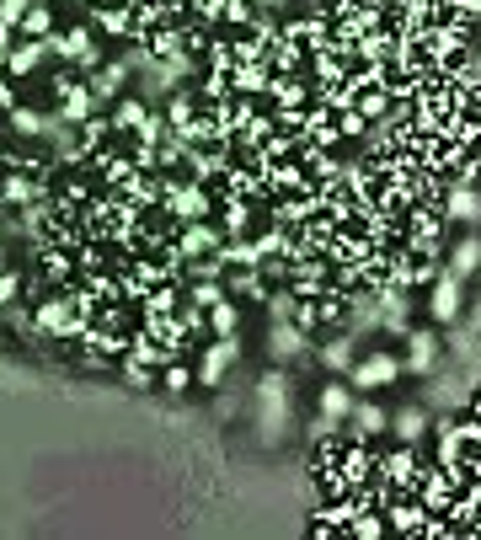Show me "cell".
<instances>
[{
    "label": "cell",
    "mask_w": 481,
    "mask_h": 540,
    "mask_svg": "<svg viewBox=\"0 0 481 540\" xmlns=\"http://www.w3.org/2000/svg\"><path fill=\"white\" fill-rule=\"evenodd\" d=\"M17 75H0V113H11V107H22V97H17Z\"/></svg>",
    "instance_id": "obj_32"
},
{
    "label": "cell",
    "mask_w": 481,
    "mask_h": 540,
    "mask_svg": "<svg viewBox=\"0 0 481 540\" xmlns=\"http://www.w3.org/2000/svg\"><path fill=\"white\" fill-rule=\"evenodd\" d=\"M236 359H241V332H236V337H209V343H204V359L193 364V369H198V385H204V391H220Z\"/></svg>",
    "instance_id": "obj_6"
},
{
    "label": "cell",
    "mask_w": 481,
    "mask_h": 540,
    "mask_svg": "<svg viewBox=\"0 0 481 540\" xmlns=\"http://www.w3.org/2000/svg\"><path fill=\"white\" fill-rule=\"evenodd\" d=\"M11 38H17V27H11V22H0V54H11V49H17Z\"/></svg>",
    "instance_id": "obj_33"
},
{
    "label": "cell",
    "mask_w": 481,
    "mask_h": 540,
    "mask_svg": "<svg viewBox=\"0 0 481 540\" xmlns=\"http://www.w3.org/2000/svg\"><path fill=\"white\" fill-rule=\"evenodd\" d=\"M0 75H6V54H0Z\"/></svg>",
    "instance_id": "obj_37"
},
{
    "label": "cell",
    "mask_w": 481,
    "mask_h": 540,
    "mask_svg": "<svg viewBox=\"0 0 481 540\" xmlns=\"http://www.w3.org/2000/svg\"><path fill=\"white\" fill-rule=\"evenodd\" d=\"M129 81H134V65L129 59H102L97 70L86 75V86H91V97H97V107H113L118 97H129Z\"/></svg>",
    "instance_id": "obj_7"
},
{
    "label": "cell",
    "mask_w": 481,
    "mask_h": 540,
    "mask_svg": "<svg viewBox=\"0 0 481 540\" xmlns=\"http://www.w3.org/2000/svg\"><path fill=\"white\" fill-rule=\"evenodd\" d=\"M401 343H407V375H428L433 364H439V332L433 327H412L407 337H401Z\"/></svg>",
    "instance_id": "obj_11"
},
{
    "label": "cell",
    "mask_w": 481,
    "mask_h": 540,
    "mask_svg": "<svg viewBox=\"0 0 481 540\" xmlns=\"http://www.w3.org/2000/svg\"><path fill=\"white\" fill-rule=\"evenodd\" d=\"M455 11H465V17H471V22H481V0H460Z\"/></svg>",
    "instance_id": "obj_34"
},
{
    "label": "cell",
    "mask_w": 481,
    "mask_h": 540,
    "mask_svg": "<svg viewBox=\"0 0 481 540\" xmlns=\"http://www.w3.org/2000/svg\"><path fill=\"white\" fill-rule=\"evenodd\" d=\"M172 246L182 252V262H188V257H214L225 246V230H214L209 220H193V225H177Z\"/></svg>",
    "instance_id": "obj_10"
},
{
    "label": "cell",
    "mask_w": 481,
    "mask_h": 540,
    "mask_svg": "<svg viewBox=\"0 0 481 540\" xmlns=\"http://www.w3.org/2000/svg\"><path fill=\"white\" fill-rule=\"evenodd\" d=\"M401 375H407V364H401L391 348H369V353H359V359H353L348 385H353L359 396H375V391H385V385H396Z\"/></svg>",
    "instance_id": "obj_3"
},
{
    "label": "cell",
    "mask_w": 481,
    "mask_h": 540,
    "mask_svg": "<svg viewBox=\"0 0 481 540\" xmlns=\"http://www.w3.org/2000/svg\"><path fill=\"white\" fill-rule=\"evenodd\" d=\"M166 134H172V123H166L161 107H150V118L139 123V129L129 134V140H134V145H166Z\"/></svg>",
    "instance_id": "obj_27"
},
{
    "label": "cell",
    "mask_w": 481,
    "mask_h": 540,
    "mask_svg": "<svg viewBox=\"0 0 481 540\" xmlns=\"http://www.w3.org/2000/svg\"><path fill=\"white\" fill-rule=\"evenodd\" d=\"M17 295H22V273L17 268H0V311L17 305Z\"/></svg>",
    "instance_id": "obj_31"
},
{
    "label": "cell",
    "mask_w": 481,
    "mask_h": 540,
    "mask_svg": "<svg viewBox=\"0 0 481 540\" xmlns=\"http://www.w3.org/2000/svg\"><path fill=\"white\" fill-rule=\"evenodd\" d=\"M444 268L455 273V279H471V273H481V236H476V230L449 246V262H444Z\"/></svg>",
    "instance_id": "obj_20"
},
{
    "label": "cell",
    "mask_w": 481,
    "mask_h": 540,
    "mask_svg": "<svg viewBox=\"0 0 481 540\" xmlns=\"http://www.w3.org/2000/svg\"><path fill=\"white\" fill-rule=\"evenodd\" d=\"M316 359H321V369H327V375H348L353 359H359V348H353V332L332 337V343H321V348H316Z\"/></svg>",
    "instance_id": "obj_19"
},
{
    "label": "cell",
    "mask_w": 481,
    "mask_h": 540,
    "mask_svg": "<svg viewBox=\"0 0 481 540\" xmlns=\"http://www.w3.org/2000/svg\"><path fill=\"white\" fill-rule=\"evenodd\" d=\"M375 482L385 492H417V482H423V471H417V444H396L391 455L375 460Z\"/></svg>",
    "instance_id": "obj_5"
},
{
    "label": "cell",
    "mask_w": 481,
    "mask_h": 540,
    "mask_svg": "<svg viewBox=\"0 0 481 540\" xmlns=\"http://www.w3.org/2000/svg\"><path fill=\"white\" fill-rule=\"evenodd\" d=\"M353 401H359V391H353L343 375H332V380H321V391H316V412H327V418L348 423L353 418Z\"/></svg>",
    "instance_id": "obj_13"
},
{
    "label": "cell",
    "mask_w": 481,
    "mask_h": 540,
    "mask_svg": "<svg viewBox=\"0 0 481 540\" xmlns=\"http://www.w3.org/2000/svg\"><path fill=\"white\" fill-rule=\"evenodd\" d=\"M225 289L236 300H268V279H262V268H230L225 273Z\"/></svg>",
    "instance_id": "obj_23"
},
{
    "label": "cell",
    "mask_w": 481,
    "mask_h": 540,
    "mask_svg": "<svg viewBox=\"0 0 481 540\" xmlns=\"http://www.w3.org/2000/svg\"><path fill=\"white\" fill-rule=\"evenodd\" d=\"M161 113H166V123H172V134H182L198 113H204V97H198V86H182V91H172V97H166Z\"/></svg>",
    "instance_id": "obj_17"
},
{
    "label": "cell",
    "mask_w": 481,
    "mask_h": 540,
    "mask_svg": "<svg viewBox=\"0 0 481 540\" xmlns=\"http://www.w3.org/2000/svg\"><path fill=\"white\" fill-rule=\"evenodd\" d=\"M193 385H198V369L193 364H166L161 369V391H172V396H182V391H193Z\"/></svg>",
    "instance_id": "obj_29"
},
{
    "label": "cell",
    "mask_w": 481,
    "mask_h": 540,
    "mask_svg": "<svg viewBox=\"0 0 481 540\" xmlns=\"http://www.w3.org/2000/svg\"><path fill=\"white\" fill-rule=\"evenodd\" d=\"M11 134H17V140L49 134V113H38V107H11Z\"/></svg>",
    "instance_id": "obj_25"
},
{
    "label": "cell",
    "mask_w": 481,
    "mask_h": 540,
    "mask_svg": "<svg viewBox=\"0 0 481 540\" xmlns=\"http://www.w3.org/2000/svg\"><path fill=\"white\" fill-rule=\"evenodd\" d=\"M268 107H310L316 102V81L310 75H273L268 97H262Z\"/></svg>",
    "instance_id": "obj_12"
},
{
    "label": "cell",
    "mask_w": 481,
    "mask_h": 540,
    "mask_svg": "<svg viewBox=\"0 0 481 540\" xmlns=\"http://www.w3.org/2000/svg\"><path fill=\"white\" fill-rule=\"evenodd\" d=\"M380 434H391V412H385L375 396H359V401H353V418H348V439L375 444Z\"/></svg>",
    "instance_id": "obj_9"
},
{
    "label": "cell",
    "mask_w": 481,
    "mask_h": 540,
    "mask_svg": "<svg viewBox=\"0 0 481 540\" xmlns=\"http://www.w3.org/2000/svg\"><path fill=\"white\" fill-rule=\"evenodd\" d=\"M214 214L225 220V241H241V236H252V198H246V193H220V204H214Z\"/></svg>",
    "instance_id": "obj_16"
},
{
    "label": "cell",
    "mask_w": 481,
    "mask_h": 540,
    "mask_svg": "<svg viewBox=\"0 0 481 540\" xmlns=\"http://www.w3.org/2000/svg\"><path fill=\"white\" fill-rule=\"evenodd\" d=\"M22 38H49L54 33V11L43 6V0H33V6H27V17H22V27H17Z\"/></svg>",
    "instance_id": "obj_28"
},
{
    "label": "cell",
    "mask_w": 481,
    "mask_h": 540,
    "mask_svg": "<svg viewBox=\"0 0 481 540\" xmlns=\"http://www.w3.org/2000/svg\"><path fill=\"white\" fill-rule=\"evenodd\" d=\"M38 268H43V279H49V284H59V279H70V268H75V262H70L65 252H43Z\"/></svg>",
    "instance_id": "obj_30"
},
{
    "label": "cell",
    "mask_w": 481,
    "mask_h": 540,
    "mask_svg": "<svg viewBox=\"0 0 481 540\" xmlns=\"http://www.w3.org/2000/svg\"><path fill=\"white\" fill-rule=\"evenodd\" d=\"M391 434L396 444H423L433 434V418H428V407H417V401H407V407H396L391 412Z\"/></svg>",
    "instance_id": "obj_15"
},
{
    "label": "cell",
    "mask_w": 481,
    "mask_h": 540,
    "mask_svg": "<svg viewBox=\"0 0 481 540\" xmlns=\"http://www.w3.org/2000/svg\"><path fill=\"white\" fill-rule=\"evenodd\" d=\"M230 86H236V97H268L273 70L268 65H236L230 70Z\"/></svg>",
    "instance_id": "obj_22"
},
{
    "label": "cell",
    "mask_w": 481,
    "mask_h": 540,
    "mask_svg": "<svg viewBox=\"0 0 481 540\" xmlns=\"http://www.w3.org/2000/svg\"><path fill=\"white\" fill-rule=\"evenodd\" d=\"M289 412H294V391H289L284 364L262 369V380H257V428H262L268 444H278L289 434Z\"/></svg>",
    "instance_id": "obj_1"
},
{
    "label": "cell",
    "mask_w": 481,
    "mask_h": 540,
    "mask_svg": "<svg viewBox=\"0 0 481 540\" xmlns=\"http://www.w3.org/2000/svg\"><path fill=\"white\" fill-rule=\"evenodd\" d=\"M43 59H54V54H49V43H43V38H22L17 49L6 54V75H17V81H27V75H33V70L43 65Z\"/></svg>",
    "instance_id": "obj_18"
},
{
    "label": "cell",
    "mask_w": 481,
    "mask_h": 540,
    "mask_svg": "<svg viewBox=\"0 0 481 540\" xmlns=\"http://www.w3.org/2000/svg\"><path fill=\"white\" fill-rule=\"evenodd\" d=\"M161 209L172 214L177 225H193V220H214V188L209 182H193V177H172L166 172V198H161Z\"/></svg>",
    "instance_id": "obj_2"
},
{
    "label": "cell",
    "mask_w": 481,
    "mask_h": 540,
    "mask_svg": "<svg viewBox=\"0 0 481 540\" xmlns=\"http://www.w3.org/2000/svg\"><path fill=\"white\" fill-rule=\"evenodd\" d=\"M465 311V279H455V273H439L428 289H423V316L433 321V327H449V321H460Z\"/></svg>",
    "instance_id": "obj_4"
},
{
    "label": "cell",
    "mask_w": 481,
    "mask_h": 540,
    "mask_svg": "<svg viewBox=\"0 0 481 540\" xmlns=\"http://www.w3.org/2000/svg\"><path fill=\"white\" fill-rule=\"evenodd\" d=\"M348 535H359V540H380V535H391V519H385V508L375 514V508H359V514L348 519Z\"/></svg>",
    "instance_id": "obj_26"
},
{
    "label": "cell",
    "mask_w": 481,
    "mask_h": 540,
    "mask_svg": "<svg viewBox=\"0 0 481 540\" xmlns=\"http://www.w3.org/2000/svg\"><path fill=\"white\" fill-rule=\"evenodd\" d=\"M107 118H113V134H134L139 123L150 118V102L129 91V97H118V102H113V113H107Z\"/></svg>",
    "instance_id": "obj_21"
},
{
    "label": "cell",
    "mask_w": 481,
    "mask_h": 540,
    "mask_svg": "<svg viewBox=\"0 0 481 540\" xmlns=\"http://www.w3.org/2000/svg\"><path fill=\"white\" fill-rule=\"evenodd\" d=\"M471 412H476V418H481V396H476V401H471Z\"/></svg>",
    "instance_id": "obj_36"
},
{
    "label": "cell",
    "mask_w": 481,
    "mask_h": 540,
    "mask_svg": "<svg viewBox=\"0 0 481 540\" xmlns=\"http://www.w3.org/2000/svg\"><path fill=\"white\" fill-rule=\"evenodd\" d=\"M257 6H268V11H284V6H289V0H257Z\"/></svg>",
    "instance_id": "obj_35"
},
{
    "label": "cell",
    "mask_w": 481,
    "mask_h": 540,
    "mask_svg": "<svg viewBox=\"0 0 481 540\" xmlns=\"http://www.w3.org/2000/svg\"><path fill=\"white\" fill-rule=\"evenodd\" d=\"M444 220L481 225V193H476V182H449V188H444Z\"/></svg>",
    "instance_id": "obj_14"
},
{
    "label": "cell",
    "mask_w": 481,
    "mask_h": 540,
    "mask_svg": "<svg viewBox=\"0 0 481 540\" xmlns=\"http://www.w3.org/2000/svg\"><path fill=\"white\" fill-rule=\"evenodd\" d=\"M268 364H294L310 353V332L300 327V321H268Z\"/></svg>",
    "instance_id": "obj_8"
},
{
    "label": "cell",
    "mask_w": 481,
    "mask_h": 540,
    "mask_svg": "<svg viewBox=\"0 0 481 540\" xmlns=\"http://www.w3.org/2000/svg\"><path fill=\"white\" fill-rule=\"evenodd\" d=\"M241 332V305L236 295H225L220 305H209V337H236Z\"/></svg>",
    "instance_id": "obj_24"
}]
</instances>
